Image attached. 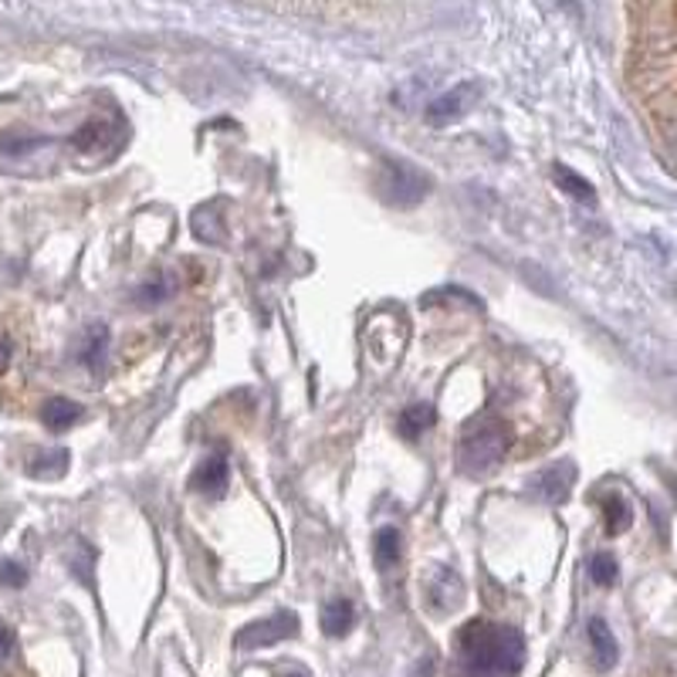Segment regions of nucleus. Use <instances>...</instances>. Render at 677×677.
<instances>
[{"instance_id": "nucleus-7", "label": "nucleus", "mask_w": 677, "mask_h": 677, "mask_svg": "<svg viewBox=\"0 0 677 677\" xmlns=\"http://www.w3.org/2000/svg\"><path fill=\"white\" fill-rule=\"evenodd\" d=\"M228 481H231V468H228V461L214 455V458H207V461L194 471L190 488L200 491V494H210V499H217V494L228 491Z\"/></svg>"}, {"instance_id": "nucleus-14", "label": "nucleus", "mask_w": 677, "mask_h": 677, "mask_svg": "<svg viewBox=\"0 0 677 677\" xmlns=\"http://www.w3.org/2000/svg\"><path fill=\"white\" fill-rule=\"evenodd\" d=\"M590 644H593V657H597V667L610 670L620 657V647H616V637L613 630L607 626V620H590Z\"/></svg>"}, {"instance_id": "nucleus-2", "label": "nucleus", "mask_w": 677, "mask_h": 677, "mask_svg": "<svg viewBox=\"0 0 677 677\" xmlns=\"http://www.w3.org/2000/svg\"><path fill=\"white\" fill-rule=\"evenodd\" d=\"M509 447H512V427L505 424V417L481 414L461 434L458 465L468 478H481V474L494 471L505 461Z\"/></svg>"}, {"instance_id": "nucleus-16", "label": "nucleus", "mask_w": 677, "mask_h": 677, "mask_svg": "<svg viewBox=\"0 0 677 677\" xmlns=\"http://www.w3.org/2000/svg\"><path fill=\"white\" fill-rule=\"evenodd\" d=\"M78 417H81V406L65 396H55L41 406V421L48 430H68L72 424H78Z\"/></svg>"}, {"instance_id": "nucleus-24", "label": "nucleus", "mask_w": 677, "mask_h": 677, "mask_svg": "<svg viewBox=\"0 0 677 677\" xmlns=\"http://www.w3.org/2000/svg\"><path fill=\"white\" fill-rule=\"evenodd\" d=\"M8 367H11V346L0 339V373H4Z\"/></svg>"}, {"instance_id": "nucleus-19", "label": "nucleus", "mask_w": 677, "mask_h": 677, "mask_svg": "<svg viewBox=\"0 0 677 677\" xmlns=\"http://www.w3.org/2000/svg\"><path fill=\"white\" fill-rule=\"evenodd\" d=\"M173 279L170 275H156V279H150V282H143L140 288H135V305H143V308H150V305H160V302H166L170 295H173Z\"/></svg>"}, {"instance_id": "nucleus-20", "label": "nucleus", "mask_w": 677, "mask_h": 677, "mask_svg": "<svg viewBox=\"0 0 677 677\" xmlns=\"http://www.w3.org/2000/svg\"><path fill=\"white\" fill-rule=\"evenodd\" d=\"M590 576L597 586H613L616 582V559L610 553H597L590 559Z\"/></svg>"}, {"instance_id": "nucleus-1", "label": "nucleus", "mask_w": 677, "mask_h": 677, "mask_svg": "<svg viewBox=\"0 0 677 677\" xmlns=\"http://www.w3.org/2000/svg\"><path fill=\"white\" fill-rule=\"evenodd\" d=\"M458 651L474 677H509L525 664L522 630L494 620H468L458 630Z\"/></svg>"}, {"instance_id": "nucleus-18", "label": "nucleus", "mask_w": 677, "mask_h": 677, "mask_svg": "<svg viewBox=\"0 0 677 677\" xmlns=\"http://www.w3.org/2000/svg\"><path fill=\"white\" fill-rule=\"evenodd\" d=\"M603 522H607V532L610 535H623L630 528V505L620 499V494H607L603 499Z\"/></svg>"}, {"instance_id": "nucleus-8", "label": "nucleus", "mask_w": 677, "mask_h": 677, "mask_svg": "<svg viewBox=\"0 0 677 677\" xmlns=\"http://www.w3.org/2000/svg\"><path fill=\"white\" fill-rule=\"evenodd\" d=\"M400 556H403V538L393 525H383L376 528L373 535V563L380 572H393L400 566Z\"/></svg>"}, {"instance_id": "nucleus-6", "label": "nucleus", "mask_w": 677, "mask_h": 677, "mask_svg": "<svg viewBox=\"0 0 677 677\" xmlns=\"http://www.w3.org/2000/svg\"><path fill=\"white\" fill-rule=\"evenodd\" d=\"M572 478H576V468H572L569 461H563V465H553V468L542 471V474L532 481V491L538 494L542 502L559 505V502H566V499H569Z\"/></svg>"}, {"instance_id": "nucleus-26", "label": "nucleus", "mask_w": 677, "mask_h": 677, "mask_svg": "<svg viewBox=\"0 0 677 677\" xmlns=\"http://www.w3.org/2000/svg\"><path fill=\"white\" fill-rule=\"evenodd\" d=\"M674 494H677V484H674Z\"/></svg>"}, {"instance_id": "nucleus-13", "label": "nucleus", "mask_w": 677, "mask_h": 677, "mask_svg": "<svg viewBox=\"0 0 677 677\" xmlns=\"http://www.w3.org/2000/svg\"><path fill=\"white\" fill-rule=\"evenodd\" d=\"M356 623V607L346 597H336L323 607V630L329 637H346Z\"/></svg>"}, {"instance_id": "nucleus-4", "label": "nucleus", "mask_w": 677, "mask_h": 677, "mask_svg": "<svg viewBox=\"0 0 677 677\" xmlns=\"http://www.w3.org/2000/svg\"><path fill=\"white\" fill-rule=\"evenodd\" d=\"M298 634V616L282 610L275 616H267V620H254L248 623L241 634L234 637L238 651H261V647H271V644H282L288 637Z\"/></svg>"}, {"instance_id": "nucleus-9", "label": "nucleus", "mask_w": 677, "mask_h": 677, "mask_svg": "<svg viewBox=\"0 0 677 677\" xmlns=\"http://www.w3.org/2000/svg\"><path fill=\"white\" fill-rule=\"evenodd\" d=\"M109 349V326L106 323H92L81 329L78 339V363H85L88 370H96L102 363V356Z\"/></svg>"}, {"instance_id": "nucleus-23", "label": "nucleus", "mask_w": 677, "mask_h": 677, "mask_svg": "<svg viewBox=\"0 0 677 677\" xmlns=\"http://www.w3.org/2000/svg\"><path fill=\"white\" fill-rule=\"evenodd\" d=\"M14 630L11 626H0V660H8L14 654Z\"/></svg>"}, {"instance_id": "nucleus-15", "label": "nucleus", "mask_w": 677, "mask_h": 677, "mask_svg": "<svg viewBox=\"0 0 677 677\" xmlns=\"http://www.w3.org/2000/svg\"><path fill=\"white\" fill-rule=\"evenodd\" d=\"M109 135H112V129L106 125V122H99V119H92V122H85L75 135H72V146L78 150V153H85V156H109L102 146L109 143Z\"/></svg>"}, {"instance_id": "nucleus-10", "label": "nucleus", "mask_w": 677, "mask_h": 677, "mask_svg": "<svg viewBox=\"0 0 677 677\" xmlns=\"http://www.w3.org/2000/svg\"><path fill=\"white\" fill-rule=\"evenodd\" d=\"M427 597H430L434 610H455L465 600V586H461V579L450 569H440L434 576V582L427 586Z\"/></svg>"}, {"instance_id": "nucleus-12", "label": "nucleus", "mask_w": 677, "mask_h": 677, "mask_svg": "<svg viewBox=\"0 0 677 677\" xmlns=\"http://www.w3.org/2000/svg\"><path fill=\"white\" fill-rule=\"evenodd\" d=\"M68 461H72V455H68L65 447L41 450V455H34V458H31L28 474H31V478H37V481H58V478L68 471Z\"/></svg>"}, {"instance_id": "nucleus-17", "label": "nucleus", "mask_w": 677, "mask_h": 677, "mask_svg": "<svg viewBox=\"0 0 677 677\" xmlns=\"http://www.w3.org/2000/svg\"><path fill=\"white\" fill-rule=\"evenodd\" d=\"M553 176H556V184H559V190H566V194H569L572 200H579V204H597L593 184H590V179H582V176H579L576 170H569V166L556 163Z\"/></svg>"}, {"instance_id": "nucleus-3", "label": "nucleus", "mask_w": 677, "mask_h": 677, "mask_svg": "<svg viewBox=\"0 0 677 677\" xmlns=\"http://www.w3.org/2000/svg\"><path fill=\"white\" fill-rule=\"evenodd\" d=\"M376 190L390 207H417L430 194V176L406 160H383L376 170Z\"/></svg>"}, {"instance_id": "nucleus-5", "label": "nucleus", "mask_w": 677, "mask_h": 677, "mask_svg": "<svg viewBox=\"0 0 677 677\" xmlns=\"http://www.w3.org/2000/svg\"><path fill=\"white\" fill-rule=\"evenodd\" d=\"M478 99H481V85L478 81H461V85H455L450 92H444L440 99H434L427 106V122L430 125L458 122V119H465L478 106Z\"/></svg>"}, {"instance_id": "nucleus-11", "label": "nucleus", "mask_w": 677, "mask_h": 677, "mask_svg": "<svg viewBox=\"0 0 677 677\" xmlns=\"http://www.w3.org/2000/svg\"><path fill=\"white\" fill-rule=\"evenodd\" d=\"M437 424V411H434V403H411V406H403L400 417H396V430L406 437V440H417L424 430H430Z\"/></svg>"}, {"instance_id": "nucleus-21", "label": "nucleus", "mask_w": 677, "mask_h": 677, "mask_svg": "<svg viewBox=\"0 0 677 677\" xmlns=\"http://www.w3.org/2000/svg\"><path fill=\"white\" fill-rule=\"evenodd\" d=\"M44 143H48L44 135H31V140H14V135H4V140H0V150L4 153H28V150L44 146Z\"/></svg>"}, {"instance_id": "nucleus-22", "label": "nucleus", "mask_w": 677, "mask_h": 677, "mask_svg": "<svg viewBox=\"0 0 677 677\" xmlns=\"http://www.w3.org/2000/svg\"><path fill=\"white\" fill-rule=\"evenodd\" d=\"M24 582H28L24 566H18V563H4V566H0V586H8V590H18V586H24Z\"/></svg>"}, {"instance_id": "nucleus-25", "label": "nucleus", "mask_w": 677, "mask_h": 677, "mask_svg": "<svg viewBox=\"0 0 677 677\" xmlns=\"http://www.w3.org/2000/svg\"><path fill=\"white\" fill-rule=\"evenodd\" d=\"M279 677H305V674H298V670H282Z\"/></svg>"}]
</instances>
